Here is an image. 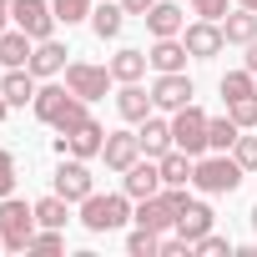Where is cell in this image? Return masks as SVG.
<instances>
[{
	"instance_id": "cell-2",
	"label": "cell",
	"mask_w": 257,
	"mask_h": 257,
	"mask_svg": "<svg viewBox=\"0 0 257 257\" xmlns=\"http://www.w3.org/2000/svg\"><path fill=\"white\" fill-rule=\"evenodd\" d=\"M242 162L237 157H227V152H212V157H197V167H192V187L197 192H207V197H232L237 187H242Z\"/></svg>"
},
{
	"instance_id": "cell-11",
	"label": "cell",
	"mask_w": 257,
	"mask_h": 257,
	"mask_svg": "<svg viewBox=\"0 0 257 257\" xmlns=\"http://www.w3.org/2000/svg\"><path fill=\"white\" fill-rule=\"evenodd\" d=\"M192 96H197V86H192L187 71H162V76L152 81V101H157V111H182V106H192Z\"/></svg>"
},
{
	"instance_id": "cell-35",
	"label": "cell",
	"mask_w": 257,
	"mask_h": 257,
	"mask_svg": "<svg viewBox=\"0 0 257 257\" xmlns=\"http://www.w3.org/2000/svg\"><path fill=\"white\" fill-rule=\"evenodd\" d=\"M232 157L242 162V172H257V137H237V147H232Z\"/></svg>"
},
{
	"instance_id": "cell-7",
	"label": "cell",
	"mask_w": 257,
	"mask_h": 257,
	"mask_svg": "<svg viewBox=\"0 0 257 257\" xmlns=\"http://www.w3.org/2000/svg\"><path fill=\"white\" fill-rule=\"evenodd\" d=\"M101 147H106V126L101 121H81V126H71V132H61L56 137V157H81V162H91V157H101Z\"/></svg>"
},
{
	"instance_id": "cell-3",
	"label": "cell",
	"mask_w": 257,
	"mask_h": 257,
	"mask_svg": "<svg viewBox=\"0 0 257 257\" xmlns=\"http://www.w3.org/2000/svg\"><path fill=\"white\" fill-rule=\"evenodd\" d=\"M36 202H21L16 192L0 197V237H6V252H26L36 237Z\"/></svg>"
},
{
	"instance_id": "cell-25",
	"label": "cell",
	"mask_w": 257,
	"mask_h": 257,
	"mask_svg": "<svg viewBox=\"0 0 257 257\" xmlns=\"http://www.w3.org/2000/svg\"><path fill=\"white\" fill-rule=\"evenodd\" d=\"M237 137H242V126H237L232 116H207V147H212V152H232Z\"/></svg>"
},
{
	"instance_id": "cell-20",
	"label": "cell",
	"mask_w": 257,
	"mask_h": 257,
	"mask_svg": "<svg viewBox=\"0 0 257 257\" xmlns=\"http://www.w3.org/2000/svg\"><path fill=\"white\" fill-rule=\"evenodd\" d=\"M212 222H217V212H212L207 202H187V207H182V217H177V232H182L187 242H197V237H207V232H212Z\"/></svg>"
},
{
	"instance_id": "cell-33",
	"label": "cell",
	"mask_w": 257,
	"mask_h": 257,
	"mask_svg": "<svg viewBox=\"0 0 257 257\" xmlns=\"http://www.w3.org/2000/svg\"><path fill=\"white\" fill-rule=\"evenodd\" d=\"M16 182H21V172H16V152L0 147V197H11V192H16Z\"/></svg>"
},
{
	"instance_id": "cell-27",
	"label": "cell",
	"mask_w": 257,
	"mask_h": 257,
	"mask_svg": "<svg viewBox=\"0 0 257 257\" xmlns=\"http://www.w3.org/2000/svg\"><path fill=\"white\" fill-rule=\"evenodd\" d=\"M217 91H222V101H242V96H257V76L242 66V71H227L222 81H217Z\"/></svg>"
},
{
	"instance_id": "cell-16",
	"label": "cell",
	"mask_w": 257,
	"mask_h": 257,
	"mask_svg": "<svg viewBox=\"0 0 257 257\" xmlns=\"http://www.w3.org/2000/svg\"><path fill=\"white\" fill-rule=\"evenodd\" d=\"M36 91H41V76H36L31 66H16V71L0 76V96H6L11 106H31V101H36Z\"/></svg>"
},
{
	"instance_id": "cell-13",
	"label": "cell",
	"mask_w": 257,
	"mask_h": 257,
	"mask_svg": "<svg viewBox=\"0 0 257 257\" xmlns=\"http://www.w3.org/2000/svg\"><path fill=\"white\" fill-rule=\"evenodd\" d=\"M142 21H147V36H152V41H162V36H182V31H187V11L177 6V0H157Z\"/></svg>"
},
{
	"instance_id": "cell-43",
	"label": "cell",
	"mask_w": 257,
	"mask_h": 257,
	"mask_svg": "<svg viewBox=\"0 0 257 257\" xmlns=\"http://www.w3.org/2000/svg\"><path fill=\"white\" fill-rule=\"evenodd\" d=\"M0 247H6V237H0Z\"/></svg>"
},
{
	"instance_id": "cell-17",
	"label": "cell",
	"mask_w": 257,
	"mask_h": 257,
	"mask_svg": "<svg viewBox=\"0 0 257 257\" xmlns=\"http://www.w3.org/2000/svg\"><path fill=\"white\" fill-rule=\"evenodd\" d=\"M187 41L182 36H162V41H152V51H147V61H152V71L162 76V71H187Z\"/></svg>"
},
{
	"instance_id": "cell-15",
	"label": "cell",
	"mask_w": 257,
	"mask_h": 257,
	"mask_svg": "<svg viewBox=\"0 0 257 257\" xmlns=\"http://www.w3.org/2000/svg\"><path fill=\"white\" fill-rule=\"evenodd\" d=\"M116 111H121V121H137V126H142V121L157 111V101H152V91H142V81H121Z\"/></svg>"
},
{
	"instance_id": "cell-12",
	"label": "cell",
	"mask_w": 257,
	"mask_h": 257,
	"mask_svg": "<svg viewBox=\"0 0 257 257\" xmlns=\"http://www.w3.org/2000/svg\"><path fill=\"white\" fill-rule=\"evenodd\" d=\"M182 41H187V51H192V61H212V56H222L227 51V36H222V21H192L187 31H182Z\"/></svg>"
},
{
	"instance_id": "cell-23",
	"label": "cell",
	"mask_w": 257,
	"mask_h": 257,
	"mask_svg": "<svg viewBox=\"0 0 257 257\" xmlns=\"http://www.w3.org/2000/svg\"><path fill=\"white\" fill-rule=\"evenodd\" d=\"M106 66H111V76H116V81H142L152 61H147V51H137V46H121Z\"/></svg>"
},
{
	"instance_id": "cell-19",
	"label": "cell",
	"mask_w": 257,
	"mask_h": 257,
	"mask_svg": "<svg viewBox=\"0 0 257 257\" xmlns=\"http://www.w3.org/2000/svg\"><path fill=\"white\" fill-rule=\"evenodd\" d=\"M66 56H71V51H66L56 36H51V41H36V51H31V71H36L41 81H51V76L66 71Z\"/></svg>"
},
{
	"instance_id": "cell-40",
	"label": "cell",
	"mask_w": 257,
	"mask_h": 257,
	"mask_svg": "<svg viewBox=\"0 0 257 257\" xmlns=\"http://www.w3.org/2000/svg\"><path fill=\"white\" fill-rule=\"evenodd\" d=\"M6 116H11V101H6V96H0V121H6Z\"/></svg>"
},
{
	"instance_id": "cell-26",
	"label": "cell",
	"mask_w": 257,
	"mask_h": 257,
	"mask_svg": "<svg viewBox=\"0 0 257 257\" xmlns=\"http://www.w3.org/2000/svg\"><path fill=\"white\" fill-rule=\"evenodd\" d=\"M192 167H197V157H187V152L172 147V152L162 157V182H167V187H187V182H192Z\"/></svg>"
},
{
	"instance_id": "cell-29",
	"label": "cell",
	"mask_w": 257,
	"mask_h": 257,
	"mask_svg": "<svg viewBox=\"0 0 257 257\" xmlns=\"http://www.w3.org/2000/svg\"><path fill=\"white\" fill-rule=\"evenodd\" d=\"M51 11H56V21H61V26H76V21H91L96 0H51Z\"/></svg>"
},
{
	"instance_id": "cell-5",
	"label": "cell",
	"mask_w": 257,
	"mask_h": 257,
	"mask_svg": "<svg viewBox=\"0 0 257 257\" xmlns=\"http://www.w3.org/2000/svg\"><path fill=\"white\" fill-rule=\"evenodd\" d=\"M172 142H177V152H187V157H207L212 147H207V111L192 101V106H182V111H172Z\"/></svg>"
},
{
	"instance_id": "cell-30",
	"label": "cell",
	"mask_w": 257,
	"mask_h": 257,
	"mask_svg": "<svg viewBox=\"0 0 257 257\" xmlns=\"http://www.w3.org/2000/svg\"><path fill=\"white\" fill-rule=\"evenodd\" d=\"M126 252H132V257H162V232L137 227L132 237H126Z\"/></svg>"
},
{
	"instance_id": "cell-41",
	"label": "cell",
	"mask_w": 257,
	"mask_h": 257,
	"mask_svg": "<svg viewBox=\"0 0 257 257\" xmlns=\"http://www.w3.org/2000/svg\"><path fill=\"white\" fill-rule=\"evenodd\" d=\"M237 6H247V11H257V0H237Z\"/></svg>"
},
{
	"instance_id": "cell-14",
	"label": "cell",
	"mask_w": 257,
	"mask_h": 257,
	"mask_svg": "<svg viewBox=\"0 0 257 257\" xmlns=\"http://www.w3.org/2000/svg\"><path fill=\"white\" fill-rule=\"evenodd\" d=\"M101 162H106L111 172H126L132 162H142V142H137V132H106Z\"/></svg>"
},
{
	"instance_id": "cell-9",
	"label": "cell",
	"mask_w": 257,
	"mask_h": 257,
	"mask_svg": "<svg viewBox=\"0 0 257 257\" xmlns=\"http://www.w3.org/2000/svg\"><path fill=\"white\" fill-rule=\"evenodd\" d=\"M51 187H56V197H66V202H76V207H81V202L96 192V177H91V167H86L81 157H61V167H56Z\"/></svg>"
},
{
	"instance_id": "cell-38",
	"label": "cell",
	"mask_w": 257,
	"mask_h": 257,
	"mask_svg": "<svg viewBox=\"0 0 257 257\" xmlns=\"http://www.w3.org/2000/svg\"><path fill=\"white\" fill-rule=\"evenodd\" d=\"M247 71L257 76V41H247Z\"/></svg>"
},
{
	"instance_id": "cell-39",
	"label": "cell",
	"mask_w": 257,
	"mask_h": 257,
	"mask_svg": "<svg viewBox=\"0 0 257 257\" xmlns=\"http://www.w3.org/2000/svg\"><path fill=\"white\" fill-rule=\"evenodd\" d=\"M6 26H11V0H0V36H6Z\"/></svg>"
},
{
	"instance_id": "cell-22",
	"label": "cell",
	"mask_w": 257,
	"mask_h": 257,
	"mask_svg": "<svg viewBox=\"0 0 257 257\" xmlns=\"http://www.w3.org/2000/svg\"><path fill=\"white\" fill-rule=\"evenodd\" d=\"M31 51H36V41H31L21 26L0 36V66H6V71H16V66H31Z\"/></svg>"
},
{
	"instance_id": "cell-31",
	"label": "cell",
	"mask_w": 257,
	"mask_h": 257,
	"mask_svg": "<svg viewBox=\"0 0 257 257\" xmlns=\"http://www.w3.org/2000/svg\"><path fill=\"white\" fill-rule=\"evenodd\" d=\"M61 247H66V227H36L26 252H61Z\"/></svg>"
},
{
	"instance_id": "cell-21",
	"label": "cell",
	"mask_w": 257,
	"mask_h": 257,
	"mask_svg": "<svg viewBox=\"0 0 257 257\" xmlns=\"http://www.w3.org/2000/svg\"><path fill=\"white\" fill-rule=\"evenodd\" d=\"M222 36H227V46H247V41H257V11H247V6L227 11V16H222Z\"/></svg>"
},
{
	"instance_id": "cell-28",
	"label": "cell",
	"mask_w": 257,
	"mask_h": 257,
	"mask_svg": "<svg viewBox=\"0 0 257 257\" xmlns=\"http://www.w3.org/2000/svg\"><path fill=\"white\" fill-rule=\"evenodd\" d=\"M36 222H41V227H66V222H71V202L56 197V192L41 197V202H36Z\"/></svg>"
},
{
	"instance_id": "cell-34",
	"label": "cell",
	"mask_w": 257,
	"mask_h": 257,
	"mask_svg": "<svg viewBox=\"0 0 257 257\" xmlns=\"http://www.w3.org/2000/svg\"><path fill=\"white\" fill-rule=\"evenodd\" d=\"M192 252H202V257H222V252H232V242H227V237H217V232H207V237H197V242H192Z\"/></svg>"
},
{
	"instance_id": "cell-37",
	"label": "cell",
	"mask_w": 257,
	"mask_h": 257,
	"mask_svg": "<svg viewBox=\"0 0 257 257\" xmlns=\"http://www.w3.org/2000/svg\"><path fill=\"white\" fill-rule=\"evenodd\" d=\"M152 6H157V0H121V11H126V16H147Z\"/></svg>"
},
{
	"instance_id": "cell-8",
	"label": "cell",
	"mask_w": 257,
	"mask_h": 257,
	"mask_svg": "<svg viewBox=\"0 0 257 257\" xmlns=\"http://www.w3.org/2000/svg\"><path fill=\"white\" fill-rule=\"evenodd\" d=\"M61 76H66V86H71L81 101H101V96L111 91V81H116L111 66H91V61H66Z\"/></svg>"
},
{
	"instance_id": "cell-24",
	"label": "cell",
	"mask_w": 257,
	"mask_h": 257,
	"mask_svg": "<svg viewBox=\"0 0 257 257\" xmlns=\"http://www.w3.org/2000/svg\"><path fill=\"white\" fill-rule=\"evenodd\" d=\"M121 26H126L121 0H106V6H96V11H91V31H96L101 41H116V36H121Z\"/></svg>"
},
{
	"instance_id": "cell-42",
	"label": "cell",
	"mask_w": 257,
	"mask_h": 257,
	"mask_svg": "<svg viewBox=\"0 0 257 257\" xmlns=\"http://www.w3.org/2000/svg\"><path fill=\"white\" fill-rule=\"evenodd\" d=\"M252 227H257V207H252Z\"/></svg>"
},
{
	"instance_id": "cell-10",
	"label": "cell",
	"mask_w": 257,
	"mask_h": 257,
	"mask_svg": "<svg viewBox=\"0 0 257 257\" xmlns=\"http://www.w3.org/2000/svg\"><path fill=\"white\" fill-rule=\"evenodd\" d=\"M167 182H162V162L157 157H142V162H132L121 172V192L132 197V202H147V197H157Z\"/></svg>"
},
{
	"instance_id": "cell-32",
	"label": "cell",
	"mask_w": 257,
	"mask_h": 257,
	"mask_svg": "<svg viewBox=\"0 0 257 257\" xmlns=\"http://www.w3.org/2000/svg\"><path fill=\"white\" fill-rule=\"evenodd\" d=\"M227 116L242 126V132H252L257 126V96H242V101H227Z\"/></svg>"
},
{
	"instance_id": "cell-18",
	"label": "cell",
	"mask_w": 257,
	"mask_h": 257,
	"mask_svg": "<svg viewBox=\"0 0 257 257\" xmlns=\"http://www.w3.org/2000/svg\"><path fill=\"white\" fill-rule=\"evenodd\" d=\"M137 142H142V157H167L177 142H172V121H162V116H147L142 121V132H137Z\"/></svg>"
},
{
	"instance_id": "cell-36",
	"label": "cell",
	"mask_w": 257,
	"mask_h": 257,
	"mask_svg": "<svg viewBox=\"0 0 257 257\" xmlns=\"http://www.w3.org/2000/svg\"><path fill=\"white\" fill-rule=\"evenodd\" d=\"M192 11H197L202 21H222V16H227V0H192Z\"/></svg>"
},
{
	"instance_id": "cell-1",
	"label": "cell",
	"mask_w": 257,
	"mask_h": 257,
	"mask_svg": "<svg viewBox=\"0 0 257 257\" xmlns=\"http://www.w3.org/2000/svg\"><path fill=\"white\" fill-rule=\"evenodd\" d=\"M86 106H91V101H81L71 86H41L36 101H31L36 121L56 126V132H71V126H81V121H86Z\"/></svg>"
},
{
	"instance_id": "cell-6",
	"label": "cell",
	"mask_w": 257,
	"mask_h": 257,
	"mask_svg": "<svg viewBox=\"0 0 257 257\" xmlns=\"http://www.w3.org/2000/svg\"><path fill=\"white\" fill-rule=\"evenodd\" d=\"M11 26H21L31 41H51L61 21L51 11V0H11Z\"/></svg>"
},
{
	"instance_id": "cell-4",
	"label": "cell",
	"mask_w": 257,
	"mask_h": 257,
	"mask_svg": "<svg viewBox=\"0 0 257 257\" xmlns=\"http://www.w3.org/2000/svg\"><path fill=\"white\" fill-rule=\"evenodd\" d=\"M126 222H132V197H126V192H111V197L91 192V197L81 202V227H86V232H116V227H126Z\"/></svg>"
}]
</instances>
